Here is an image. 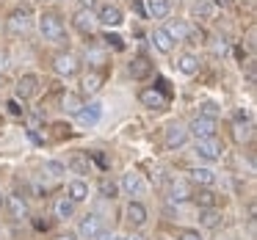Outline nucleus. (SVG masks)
<instances>
[{"instance_id":"1","label":"nucleus","mask_w":257,"mask_h":240,"mask_svg":"<svg viewBox=\"0 0 257 240\" xmlns=\"http://www.w3.org/2000/svg\"><path fill=\"white\" fill-rule=\"evenodd\" d=\"M39 31L47 42H64L67 28H64V20L56 12H42L39 14Z\"/></svg>"},{"instance_id":"2","label":"nucleus","mask_w":257,"mask_h":240,"mask_svg":"<svg viewBox=\"0 0 257 240\" xmlns=\"http://www.w3.org/2000/svg\"><path fill=\"white\" fill-rule=\"evenodd\" d=\"M31 25H34V12H31L28 6L14 9V12L9 14V20H6V31H9V34H14V36L28 34Z\"/></svg>"},{"instance_id":"3","label":"nucleus","mask_w":257,"mask_h":240,"mask_svg":"<svg viewBox=\"0 0 257 240\" xmlns=\"http://www.w3.org/2000/svg\"><path fill=\"white\" fill-rule=\"evenodd\" d=\"M185 130H188V135H194L196 141H202V138H213L218 124H216V119H210V116H196V119H191V124Z\"/></svg>"},{"instance_id":"4","label":"nucleus","mask_w":257,"mask_h":240,"mask_svg":"<svg viewBox=\"0 0 257 240\" xmlns=\"http://www.w3.org/2000/svg\"><path fill=\"white\" fill-rule=\"evenodd\" d=\"M53 69H56L61 78H75L80 72V58L72 56V53H58L53 58Z\"/></svg>"},{"instance_id":"5","label":"nucleus","mask_w":257,"mask_h":240,"mask_svg":"<svg viewBox=\"0 0 257 240\" xmlns=\"http://www.w3.org/2000/svg\"><path fill=\"white\" fill-rule=\"evenodd\" d=\"M194 152H196V157H202V160H218V157L224 155V144L216 138V135H213V138L196 141Z\"/></svg>"},{"instance_id":"6","label":"nucleus","mask_w":257,"mask_h":240,"mask_svg":"<svg viewBox=\"0 0 257 240\" xmlns=\"http://www.w3.org/2000/svg\"><path fill=\"white\" fill-rule=\"evenodd\" d=\"M97 25H105V28H119V25L124 23V14L119 6H113V3H105V6L97 9Z\"/></svg>"},{"instance_id":"7","label":"nucleus","mask_w":257,"mask_h":240,"mask_svg":"<svg viewBox=\"0 0 257 240\" xmlns=\"http://www.w3.org/2000/svg\"><path fill=\"white\" fill-rule=\"evenodd\" d=\"M72 25H75V31H80L83 36H91V34H94V28H97L94 12H89V9H78V14L72 17Z\"/></svg>"},{"instance_id":"8","label":"nucleus","mask_w":257,"mask_h":240,"mask_svg":"<svg viewBox=\"0 0 257 240\" xmlns=\"http://www.w3.org/2000/svg\"><path fill=\"white\" fill-rule=\"evenodd\" d=\"M100 232H102V223H100V215H94V212L86 215L78 226V237H83V240H97Z\"/></svg>"},{"instance_id":"9","label":"nucleus","mask_w":257,"mask_h":240,"mask_svg":"<svg viewBox=\"0 0 257 240\" xmlns=\"http://www.w3.org/2000/svg\"><path fill=\"white\" fill-rule=\"evenodd\" d=\"M17 100H31V97L36 94V91H39V78H36V75H23V78L17 80Z\"/></svg>"},{"instance_id":"10","label":"nucleus","mask_w":257,"mask_h":240,"mask_svg":"<svg viewBox=\"0 0 257 240\" xmlns=\"http://www.w3.org/2000/svg\"><path fill=\"white\" fill-rule=\"evenodd\" d=\"M139 100H141V105L150 108V111H161V108H166V97H163L158 89H144L139 94Z\"/></svg>"},{"instance_id":"11","label":"nucleus","mask_w":257,"mask_h":240,"mask_svg":"<svg viewBox=\"0 0 257 240\" xmlns=\"http://www.w3.org/2000/svg\"><path fill=\"white\" fill-rule=\"evenodd\" d=\"M150 39H152V45H155V50L163 53V56H169V53L174 50V39L166 34V28H155Z\"/></svg>"},{"instance_id":"12","label":"nucleus","mask_w":257,"mask_h":240,"mask_svg":"<svg viewBox=\"0 0 257 240\" xmlns=\"http://www.w3.org/2000/svg\"><path fill=\"white\" fill-rule=\"evenodd\" d=\"M188 141V130L180 127V124H172L166 130V149H180V146Z\"/></svg>"},{"instance_id":"13","label":"nucleus","mask_w":257,"mask_h":240,"mask_svg":"<svg viewBox=\"0 0 257 240\" xmlns=\"http://www.w3.org/2000/svg\"><path fill=\"white\" fill-rule=\"evenodd\" d=\"M67 199L75 201V204L86 201V199H89V185H86L83 179H72V182L67 185Z\"/></svg>"},{"instance_id":"14","label":"nucleus","mask_w":257,"mask_h":240,"mask_svg":"<svg viewBox=\"0 0 257 240\" xmlns=\"http://www.w3.org/2000/svg\"><path fill=\"white\" fill-rule=\"evenodd\" d=\"M75 116H78L80 124H97V122H100V116H102V108L97 105V102H89V105H83Z\"/></svg>"},{"instance_id":"15","label":"nucleus","mask_w":257,"mask_h":240,"mask_svg":"<svg viewBox=\"0 0 257 240\" xmlns=\"http://www.w3.org/2000/svg\"><path fill=\"white\" fill-rule=\"evenodd\" d=\"M122 188L127 190L130 196H141L144 193V179H141V174L139 171H127L122 177Z\"/></svg>"},{"instance_id":"16","label":"nucleus","mask_w":257,"mask_h":240,"mask_svg":"<svg viewBox=\"0 0 257 240\" xmlns=\"http://www.w3.org/2000/svg\"><path fill=\"white\" fill-rule=\"evenodd\" d=\"M124 215H127V221L133 223V226H144L147 223V207L141 204V201H130Z\"/></svg>"},{"instance_id":"17","label":"nucleus","mask_w":257,"mask_h":240,"mask_svg":"<svg viewBox=\"0 0 257 240\" xmlns=\"http://www.w3.org/2000/svg\"><path fill=\"white\" fill-rule=\"evenodd\" d=\"M130 75H133V80H144L152 75V64L147 56H139L133 64H130Z\"/></svg>"},{"instance_id":"18","label":"nucleus","mask_w":257,"mask_h":240,"mask_svg":"<svg viewBox=\"0 0 257 240\" xmlns=\"http://www.w3.org/2000/svg\"><path fill=\"white\" fill-rule=\"evenodd\" d=\"M177 69L183 75H196L199 72V56H194V53H183V56L177 58Z\"/></svg>"},{"instance_id":"19","label":"nucleus","mask_w":257,"mask_h":240,"mask_svg":"<svg viewBox=\"0 0 257 240\" xmlns=\"http://www.w3.org/2000/svg\"><path fill=\"white\" fill-rule=\"evenodd\" d=\"M188 177H191V182L202 185V188H213V182H216V174L210 168H191Z\"/></svg>"},{"instance_id":"20","label":"nucleus","mask_w":257,"mask_h":240,"mask_svg":"<svg viewBox=\"0 0 257 240\" xmlns=\"http://www.w3.org/2000/svg\"><path fill=\"white\" fill-rule=\"evenodd\" d=\"M9 212H12L14 221H23V218H28V204H25L23 196H9Z\"/></svg>"},{"instance_id":"21","label":"nucleus","mask_w":257,"mask_h":240,"mask_svg":"<svg viewBox=\"0 0 257 240\" xmlns=\"http://www.w3.org/2000/svg\"><path fill=\"white\" fill-rule=\"evenodd\" d=\"M199 223L207 229H216L218 223H221V212H218L216 207H205V210L199 212Z\"/></svg>"},{"instance_id":"22","label":"nucleus","mask_w":257,"mask_h":240,"mask_svg":"<svg viewBox=\"0 0 257 240\" xmlns=\"http://www.w3.org/2000/svg\"><path fill=\"white\" fill-rule=\"evenodd\" d=\"M147 14L152 20H163L169 14V0H147Z\"/></svg>"},{"instance_id":"23","label":"nucleus","mask_w":257,"mask_h":240,"mask_svg":"<svg viewBox=\"0 0 257 240\" xmlns=\"http://www.w3.org/2000/svg\"><path fill=\"white\" fill-rule=\"evenodd\" d=\"M75 201H69L67 196H61V199L56 201V218H61V221H67V218H72L75 215Z\"/></svg>"},{"instance_id":"24","label":"nucleus","mask_w":257,"mask_h":240,"mask_svg":"<svg viewBox=\"0 0 257 240\" xmlns=\"http://www.w3.org/2000/svg\"><path fill=\"white\" fill-rule=\"evenodd\" d=\"M166 34L172 36L174 42H188V36H191V28H188L185 23H169Z\"/></svg>"},{"instance_id":"25","label":"nucleus","mask_w":257,"mask_h":240,"mask_svg":"<svg viewBox=\"0 0 257 240\" xmlns=\"http://www.w3.org/2000/svg\"><path fill=\"white\" fill-rule=\"evenodd\" d=\"M194 201L202 207V210H205V207H216L218 199H216V193H213L210 188H199V190L194 193Z\"/></svg>"},{"instance_id":"26","label":"nucleus","mask_w":257,"mask_h":240,"mask_svg":"<svg viewBox=\"0 0 257 240\" xmlns=\"http://www.w3.org/2000/svg\"><path fill=\"white\" fill-rule=\"evenodd\" d=\"M80 86H83V94H94V91H100V86H102V75L100 72H89Z\"/></svg>"},{"instance_id":"27","label":"nucleus","mask_w":257,"mask_h":240,"mask_svg":"<svg viewBox=\"0 0 257 240\" xmlns=\"http://www.w3.org/2000/svg\"><path fill=\"white\" fill-rule=\"evenodd\" d=\"M45 174L47 177H64V174H67V166L58 163V160H47L45 163Z\"/></svg>"},{"instance_id":"28","label":"nucleus","mask_w":257,"mask_h":240,"mask_svg":"<svg viewBox=\"0 0 257 240\" xmlns=\"http://www.w3.org/2000/svg\"><path fill=\"white\" fill-rule=\"evenodd\" d=\"M116 182H111V179H100V193L102 199H116Z\"/></svg>"},{"instance_id":"29","label":"nucleus","mask_w":257,"mask_h":240,"mask_svg":"<svg viewBox=\"0 0 257 240\" xmlns=\"http://www.w3.org/2000/svg\"><path fill=\"white\" fill-rule=\"evenodd\" d=\"M210 14H213V6L207 3V0H199V3H194V17L210 20Z\"/></svg>"},{"instance_id":"30","label":"nucleus","mask_w":257,"mask_h":240,"mask_svg":"<svg viewBox=\"0 0 257 240\" xmlns=\"http://www.w3.org/2000/svg\"><path fill=\"white\" fill-rule=\"evenodd\" d=\"M80 108H83V102H80V97H78V94H67V97H64V111L78 113Z\"/></svg>"},{"instance_id":"31","label":"nucleus","mask_w":257,"mask_h":240,"mask_svg":"<svg viewBox=\"0 0 257 240\" xmlns=\"http://www.w3.org/2000/svg\"><path fill=\"white\" fill-rule=\"evenodd\" d=\"M67 168H72L75 174H89V160L86 157H72Z\"/></svg>"},{"instance_id":"32","label":"nucleus","mask_w":257,"mask_h":240,"mask_svg":"<svg viewBox=\"0 0 257 240\" xmlns=\"http://www.w3.org/2000/svg\"><path fill=\"white\" fill-rule=\"evenodd\" d=\"M86 61L94 64V67H100V64L105 61V53L102 50H86Z\"/></svg>"},{"instance_id":"33","label":"nucleus","mask_w":257,"mask_h":240,"mask_svg":"<svg viewBox=\"0 0 257 240\" xmlns=\"http://www.w3.org/2000/svg\"><path fill=\"white\" fill-rule=\"evenodd\" d=\"M199 116H210V119H216L218 116V108L213 105V102H205V105H202V113Z\"/></svg>"},{"instance_id":"34","label":"nucleus","mask_w":257,"mask_h":240,"mask_svg":"<svg viewBox=\"0 0 257 240\" xmlns=\"http://www.w3.org/2000/svg\"><path fill=\"white\" fill-rule=\"evenodd\" d=\"M102 42H108V45H113V50H122V39H119V36H111V34H105L102 36Z\"/></svg>"},{"instance_id":"35","label":"nucleus","mask_w":257,"mask_h":240,"mask_svg":"<svg viewBox=\"0 0 257 240\" xmlns=\"http://www.w3.org/2000/svg\"><path fill=\"white\" fill-rule=\"evenodd\" d=\"M180 240H202V237H199V232H194V229H183V232H180Z\"/></svg>"},{"instance_id":"36","label":"nucleus","mask_w":257,"mask_h":240,"mask_svg":"<svg viewBox=\"0 0 257 240\" xmlns=\"http://www.w3.org/2000/svg\"><path fill=\"white\" fill-rule=\"evenodd\" d=\"M210 6L213 9H229L232 6V0H210Z\"/></svg>"},{"instance_id":"37","label":"nucleus","mask_w":257,"mask_h":240,"mask_svg":"<svg viewBox=\"0 0 257 240\" xmlns=\"http://www.w3.org/2000/svg\"><path fill=\"white\" fill-rule=\"evenodd\" d=\"M78 6H80V9H89V12H94L97 0H78Z\"/></svg>"},{"instance_id":"38","label":"nucleus","mask_w":257,"mask_h":240,"mask_svg":"<svg viewBox=\"0 0 257 240\" xmlns=\"http://www.w3.org/2000/svg\"><path fill=\"white\" fill-rule=\"evenodd\" d=\"M9 111H12L14 116H23V108L17 105V100H12V102H9Z\"/></svg>"},{"instance_id":"39","label":"nucleus","mask_w":257,"mask_h":240,"mask_svg":"<svg viewBox=\"0 0 257 240\" xmlns=\"http://www.w3.org/2000/svg\"><path fill=\"white\" fill-rule=\"evenodd\" d=\"M56 240H78V234H75V232H67V234H58Z\"/></svg>"},{"instance_id":"40","label":"nucleus","mask_w":257,"mask_h":240,"mask_svg":"<svg viewBox=\"0 0 257 240\" xmlns=\"http://www.w3.org/2000/svg\"><path fill=\"white\" fill-rule=\"evenodd\" d=\"M97 240H113V234H108V232H100V234H97Z\"/></svg>"},{"instance_id":"41","label":"nucleus","mask_w":257,"mask_h":240,"mask_svg":"<svg viewBox=\"0 0 257 240\" xmlns=\"http://www.w3.org/2000/svg\"><path fill=\"white\" fill-rule=\"evenodd\" d=\"M3 201H6V199H3V193H0V207H3Z\"/></svg>"}]
</instances>
